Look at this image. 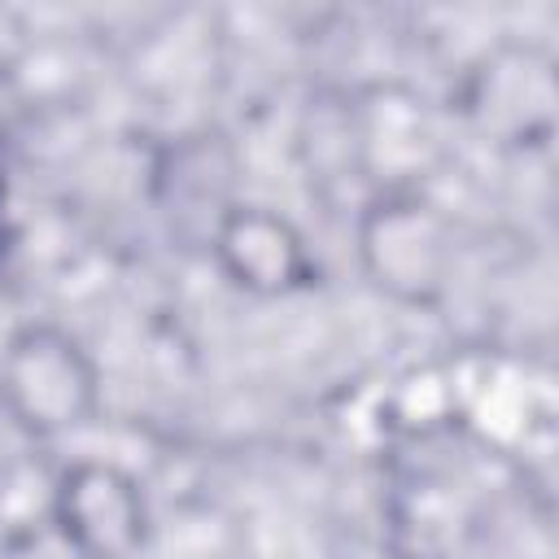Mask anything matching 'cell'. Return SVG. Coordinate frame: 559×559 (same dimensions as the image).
<instances>
[{
  "label": "cell",
  "mask_w": 559,
  "mask_h": 559,
  "mask_svg": "<svg viewBox=\"0 0 559 559\" xmlns=\"http://www.w3.org/2000/svg\"><path fill=\"white\" fill-rule=\"evenodd\" d=\"M4 380H13V384H35L39 380V389H26V393L13 397L26 428L52 432V428L79 424L83 402H87V371H83V362H79V354L66 336L26 332L22 341H13Z\"/></svg>",
  "instance_id": "1"
},
{
  "label": "cell",
  "mask_w": 559,
  "mask_h": 559,
  "mask_svg": "<svg viewBox=\"0 0 559 559\" xmlns=\"http://www.w3.org/2000/svg\"><path fill=\"white\" fill-rule=\"evenodd\" d=\"M61 507L66 533L87 559H122L140 542V502L131 485L109 467H87L66 480Z\"/></svg>",
  "instance_id": "2"
}]
</instances>
